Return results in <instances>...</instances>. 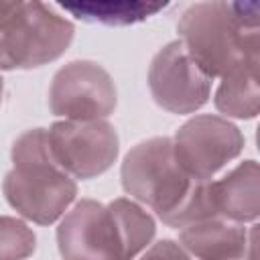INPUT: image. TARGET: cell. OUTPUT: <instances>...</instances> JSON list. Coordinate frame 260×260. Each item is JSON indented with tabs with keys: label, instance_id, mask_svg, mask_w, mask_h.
Masks as SVG:
<instances>
[{
	"label": "cell",
	"instance_id": "6da1fadb",
	"mask_svg": "<svg viewBox=\"0 0 260 260\" xmlns=\"http://www.w3.org/2000/svg\"><path fill=\"white\" fill-rule=\"evenodd\" d=\"M14 169L4 177L6 201L26 219L47 225L59 219L77 195L75 181L55 162L47 130L35 128L12 144Z\"/></svg>",
	"mask_w": 260,
	"mask_h": 260
},
{
	"label": "cell",
	"instance_id": "7a4b0ae2",
	"mask_svg": "<svg viewBox=\"0 0 260 260\" xmlns=\"http://www.w3.org/2000/svg\"><path fill=\"white\" fill-rule=\"evenodd\" d=\"M187 55L207 77L258 63V26L244 24L228 0H203L187 8L177 24Z\"/></svg>",
	"mask_w": 260,
	"mask_h": 260
},
{
	"label": "cell",
	"instance_id": "3957f363",
	"mask_svg": "<svg viewBox=\"0 0 260 260\" xmlns=\"http://www.w3.org/2000/svg\"><path fill=\"white\" fill-rule=\"evenodd\" d=\"M73 24L28 0L0 26V69H32L61 57L73 41Z\"/></svg>",
	"mask_w": 260,
	"mask_h": 260
},
{
	"label": "cell",
	"instance_id": "277c9868",
	"mask_svg": "<svg viewBox=\"0 0 260 260\" xmlns=\"http://www.w3.org/2000/svg\"><path fill=\"white\" fill-rule=\"evenodd\" d=\"M191 179L179 165L173 140L148 138L136 144L122 162V187L136 201L146 203L158 217L169 213L189 191Z\"/></svg>",
	"mask_w": 260,
	"mask_h": 260
},
{
	"label": "cell",
	"instance_id": "5b68a950",
	"mask_svg": "<svg viewBox=\"0 0 260 260\" xmlns=\"http://www.w3.org/2000/svg\"><path fill=\"white\" fill-rule=\"evenodd\" d=\"M47 136L55 162L77 179L106 173L118 156V134L102 118L55 122Z\"/></svg>",
	"mask_w": 260,
	"mask_h": 260
},
{
	"label": "cell",
	"instance_id": "8992f818",
	"mask_svg": "<svg viewBox=\"0 0 260 260\" xmlns=\"http://www.w3.org/2000/svg\"><path fill=\"white\" fill-rule=\"evenodd\" d=\"M244 148L242 132L225 118L203 114L185 122L175 138L173 150L191 179H211Z\"/></svg>",
	"mask_w": 260,
	"mask_h": 260
},
{
	"label": "cell",
	"instance_id": "52a82bcc",
	"mask_svg": "<svg viewBox=\"0 0 260 260\" xmlns=\"http://www.w3.org/2000/svg\"><path fill=\"white\" fill-rule=\"evenodd\" d=\"M49 106L65 120H100L116 108V85L93 61H71L61 67L49 89Z\"/></svg>",
	"mask_w": 260,
	"mask_h": 260
},
{
	"label": "cell",
	"instance_id": "ba28073f",
	"mask_svg": "<svg viewBox=\"0 0 260 260\" xmlns=\"http://www.w3.org/2000/svg\"><path fill=\"white\" fill-rule=\"evenodd\" d=\"M148 87L162 110L191 114L207 102L211 77L193 63L181 41H173L154 55L148 69Z\"/></svg>",
	"mask_w": 260,
	"mask_h": 260
},
{
	"label": "cell",
	"instance_id": "9c48e42d",
	"mask_svg": "<svg viewBox=\"0 0 260 260\" xmlns=\"http://www.w3.org/2000/svg\"><path fill=\"white\" fill-rule=\"evenodd\" d=\"M59 252L65 258H122L118 232L108 207L81 199L57 228Z\"/></svg>",
	"mask_w": 260,
	"mask_h": 260
},
{
	"label": "cell",
	"instance_id": "30bf717a",
	"mask_svg": "<svg viewBox=\"0 0 260 260\" xmlns=\"http://www.w3.org/2000/svg\"><path fill=\"white\" fill-rule=\"evenodd\" d=\"M217 215L232 221H254L260 213V171L256 160H244L223 179L211 181Z\"/></svg>",
	"mask_w": 260,
	"mask_h": 260
},
{
	"label": "cell",
	"instance_id": "8fae6325",
	"mask_svg": "<svg viewBox=\"0 0 260 260\" xmlns=\"http://www.w3.org/2000/svg\"><path fill=\"white\" fill-rule=\"evenodd\" d=\"M183 248L199 258H240L248 248V234L242 225L215 217L189 223L181 232Z\"/></svg>",
	"mask_w": 260,
	"mask_h": 260
},
{
	"label": "cell",
	"instance_id": "7c38bea8",
	"mask_svg": "<svg viewBox=\"0 0 260 260\" xmlns=\"http://www.w3.org/2000/svg\"><path fill=\"white\" fill-rule=\"evenodd\" d=\"M71 16L106 26H128L160 12L171 0H55Z\"/></svg>",
	"mask_w": 260,
	"mask_h": 260
},
{
	"label": "cell",
	"instance_id": "4fadbf2b",
	"mask_svg": "<svg viewBox=\"0 0 260 260\" xmlns=\"http://www.w3.org/2000/svg\"><path fill=\"white\" fill-rule=\"evenodd\" d=\"M215 108L232 118H254L260 108L258 89V63H250L221 77L215 93Z\"/></svg>",
	"mask_w": 260,
	"mask_h": 260
},
{
	"label": "cell",
	"instance_id": "5bb4252c",
	"mask_svg": "<svg viewBox=\"0 0 260 260\" xmlns=\"http://www.w3.org/2000/svg\"><path fill=\"white\" fill-rule=\"evenodd\" d=\"M108 209L118 232L122 258L136 256L150 244L154 236V221L138 203L130 199H116L108 205Z\"/></svg>",
	"mask_w": 260,
	"mask_h": 260
},
{
	"label": "cell",
	"instance_id": "9a60e30c",
	"mask_svg": "<svg viewBox=\"0 0 260 260\" xmlns=\"http://www.w3.org/2000/svg\"><path fill=\"white\" fill-rule=\"evenodd\" d=\"M217 217L215 203H213V189H211V179L199 181L195 179L189 187V191L183 195V199L160 219L171 225V228H185L189 223Z\"/></svg>",
	"mask_w": 260,
	"mask_h": 260
},
{
	"label": "cell",
	"instance_id": "2e32d148",
	"mask_svg": "<svg viewBox=\"0 0 260 260\" xmlns=\"http://www.w3.org/2000/svg\"><path fill=\"white\" fill-rule=\"evenodd\" d=\"M32 230L16 217H0V260L24 258L35 252Z\"/></svg>",
	"mask_w": 260,
	"mask_h": 260
},
{
	"label": "cell",
	"instance_id": "e0dca14e",
	"mask_svg": "<svg viewBox=\"0 0 260 260\" xmlns=\"http://www.w3.org/2000/svg\"><path fill=\"white\" fill-rule=\"evenodd\" d=\"M230 4L244 24L258 26V0H232Z\"/></svg>",
	"mask_w": 260,
	"mask_h": 260
},
{
	"label": "cell",
	"instance_id": "ac0fdd59",
	"mask_svg": "<svg viewBox=\"0 0 260 260\" xmlns=\"http://www.w3.org/2000/svg\"><path fill=\"white\" fill-rule=\"evenodd\" d=\"M144 256H171V258H185L187 256V252H183L179 246H175L173 242H169V240H165V242H158L152 250H148Z\"/></svg>",
	"mask_w": 260,
	"mask_h": 260
},
{
	"label": "cell",
	"instance_id": "d6986e66",
	"mask_svg": "<svg viewBox=\"0 0 260 260\" xmlns=\"http://www.w3.org/2000/svg\"><path fill=\"white\" fill-rule=\"evenodd\" d=\"M26 2L28 0H0V26Z\"/></svg>",
	"mask_w": 260,
	"mask_h": 260
},
{
	"label": "cell",
	"instance_id": "ffe728a7",
	"mask_svg": "<svg viewBox=\"0 0 260 260\" xmlns=\"http://www.w3.org/2000/svg\"><path fill=\"white\" fill-rule=\"evenodd\" d=\"M0 100H2V77H0Z\"/></svg>",
	"mask_w": 260,
	"mask_h": 260
}]
</instances>
